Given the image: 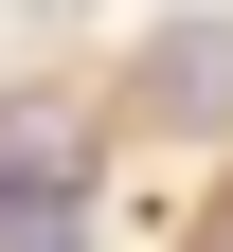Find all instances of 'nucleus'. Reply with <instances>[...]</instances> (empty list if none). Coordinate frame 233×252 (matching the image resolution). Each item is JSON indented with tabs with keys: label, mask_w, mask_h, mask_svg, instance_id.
<instances>
[{
	"label": "nucleus",
	"mask_w": 233,
	"mask_h": 252,
	"mask_svg": "<svg viewBox=\"0 0 233 252\" xmlns=\"http://www.w3.org/2000/svg\"><path fill=\"white\" fill-rule=\"evenodd\" d=\"M126 108L144 126H233V18H180V36L126 72Z\"/></svg>",
	"instance_id": "obj_1"
},
{
	"label": "nucleus",
	"mask_w": 233,
	"mask_h": 252,
	"mask_svg": "<svg viewBox=\"0 0 233 252\" xmlns=\"http://www.w3.org/2000/svg\"><path fill=\"white\" fill-rule=\"evenodd\" d=\"M72 162H90V126H72V108H0V234L72 216Z\"/></svg>",
	"instance_id": "obj_2"
}]
</instances>
